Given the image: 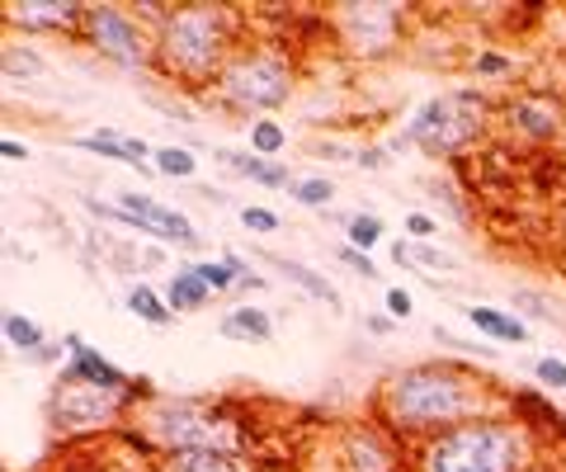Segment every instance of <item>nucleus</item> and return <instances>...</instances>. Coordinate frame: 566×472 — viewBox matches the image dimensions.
Here are the masks:
<instances>
[{
    "label": "nucleus",
    "mask_w": 566,
    "mask_h": 472,
    "mask_svg": "<svg viewBox=\"0 0 566 472\" xmlns=\"http://www.w3.org/2000/svg\"><path fill=\"white\" fill-rule=\"evenodd\" d=\"M401 20H406V5H336V14H330L340 43L364 61L397 53Z\"/></svg>",
    "instance_id": "nucleus-9"
},
{
    "label": "nucleus",
    "mask_w": 566,
    "mask_h": 472,
    "mask_svg": "<svg viewBox=\"0 0 566 472\" xmlns=\"http://www.w3.org/2000/svg\"><path fill=\"white\" fill-rule=\"evenodd\" d=\"M86 10L81 0H10L5 24L20 34H86Z\"/></svg>",
    "instance_id": "nucleus-13"
},
{
    "label": "nucleus",
    "mask_w": 566,
    "mask_h": 472,
    "mask_svg": "<svg viewBox=\"0 0 566 472\" xmlns=\"http://www.w3.org/2000/svg\"><path fill=\"white\" fill-rule=\"evenodd\" d=\"M151 161H156V176H166V180H194V170H199L189 147H156Z\"/></svg>",
    "instance_id": "nucleus-24"
},
{
    "label": "nucleus",
    "mask_w": 566,
    "mask_h": 472,
    "mask_svg": "<svg viewBox=\"0 0 566 472\" xmlns=\"http://www.w3.org/2000/svg\"><path fill=\"white\" fill-rule=\"evenodd\" d=\"M142 439L161 453H203V449H223V453H256L260 425L241 402L227 397H151L137 406V416L128 420Z\"/></svg>",
    "instance_id": "nucleus-3"
},
{
    "label": "nucleus",
    "mask_w": 566,
    "mask_h": 472,
    "mask_svg": "<svg viewBox=\"0 0 566 472\" xmlns=\"http://www.w3.org/2000/svg\"><path fill=\"white\" fill-rule=\"evenodd\" d=\"M506 123L524 142H557L566 128V104H562V94L539 90V86L519 90L506 100Z\"/></svg>",
    "instance_id": "nucleus-10"
},
{
    "label": "nucleus",
    "mask_w": 566,
    "mask_h": 472,
    "mask_svg": "<svg viewBox=\"0 0 566 472\" xmlns=\"http://www.w3.org/2000/svg\"><path fill=\"white\" fill-rule=\"evenodd\" d=\"M236 53H241V20L231 5L208 0L170 5L151 34V67L184 90L217 86Z\"/></svg>",
    "instance_id": "nucleus-2"
},
{
    "label": "nucleus",
    "mask_w": 566,
    "mask_h": 472,
    "mask_svg": "<svg viewBox=\"0 0 566 472\" xmlns=\"http://www.w3.org/2000/svg\"><path fill=\"white\" fill-rule=\"evenodd\" d=\"M264 260H270L288 283H297V289H303L307 297H317V303H326L330 312H340V293H336V283H330V279H321L317 270H307V265H297V260H288V256H264Z\"/></svg>",
    "instance_id": "nucleus-18"
},
{
    "label": "nucleus",
    "mask_w": 566,
    "mask_h": 472,
    "mask_svg": "<svg viewBox=\"0 0 566 472\" xmlns=\"http://www.w3.org/2000/svg\"><path fill=\"white\" fill-rule=\"evenodd\" d=\"M354 166L377 170V166H383V151H377V147H354Z\"/></svg>",
    "instance_id": "nucleus-39"
},
{
    "label": "nucleus",
    "mask_w": 566,
    "mask_h": 472,
    "mask_svg": "<svg viewBox=\"0 0 566 472\" xmlns=\"http://www.w3.org/2000/svg\"><path fill=\"white\" fill-rule=\"evenodd\" d=\"M467 322L477 326L486 340H506V345H524L529 340V326L519 322L514 312H500V307H486V303L467 307Z\"/></svg>",
    "instance_id": "nucleus-19"
},
{
    "label": "nucleus",
    "mask_w": 566,
    "mask_h": 472,
    "mask_svg": "<svg viewBox=\"0 0 566 472\" xmlns=\"http://www.w3.org/2000/svg\"><path fill=\"white\" fill-rule=\"evenodd\" d=\"M147 397H151L147 383L100 387V383H86V378L61 369L53 397H47V420H53V430H61V435H104V430H123Z\"/></svg>",
    "instance_id": "nucleus-5"
},
{
    "label": "nucleus",
    "mask_w": 566,
    "mask_h": 472,
    "mask_svg": "<svg viewBox=\"0 0 566 472\" xmlns=\"http://www.w3.org/2000/svg\"><path fill=\"white\" fill-rule=\"evenodd\" d=\"M297 86V67L279 43H241V53L227 61L223 81H217V100L231 114H270V109L288 104Z\"/></svg>",
    "instance_id": "nucleus-7"
},
{
    "label": "nucleus",
    "mask_w": 566,
    "mask_h": 472,
    "mask_svg": "<svg viewBox=\"0 0 566 472\" xmlns=\"http://www.w3.org/2000/svg\"><path fill=\"white\" fill-rule=\"evenodd\" d=\"M223 336L264 345V340H274V322H270V312H264V307H250V303H241V307H231L227 317H223Z\"/></svg>",
    "instance_id": "nucleus-20"
},
{
    "label": "nucleus",
    "mask_w": 566,
    "mask_h": 472,
    "mask_svg": "<svg viewBox=\"0 0 566 472\" xmlns=\"http://www.w3.org/2000/svg\"><path fill=\"white\" fill-rule=\"evenodd\" d=\"M533 373H539V383H543V387H566V359L543 355L539 364H533Z\"/></svg>",
    "instance_id": "nucleus-31"
},
{
    "label": "nucleus",
    "mask_w": 566,
    "mask_h": 472,
    "mask_svg": "<svg viewBox=\"0 0 566 472\" xmlns=\"http://www.w3.org/2000/svg\"><path fill=\"white\" fill-rule=\"evenodd\" d=\"M539 435L510 412L477 416L411 445V472H533Z\"/></svg>",
    "instance_id": "nucleus-4"
},
{
    "label": "nucleus",
    "mask_w": 566,
    "mask_h": 472,
    "mask_svg": "<svg viewBox=\"0 0 566 472\" xmlns=\"http://www.w3.org/2000/svg\"><path fill=\"white\" fill-rule=\"evenodd\" d=\"M241 223H246L250 232L270 236V232H279V227H283V217H279V213H270V209H241Z\"/></svg>",
    "instance_id": "nucleus-32"
},
{
    "label": "nucleus",
    "mask_w": 566,
    "mask_h": 472,
    "mask_svg": "<svg viewBox=\"0 0 566 472\" xmlns=\"http://www.w3.org/2000/svg\"><path fill=\"white\" fill-rule=\"evenodd\" d=\"M293 199L303 203V209H326V203L336 199V184L321 180V176H307V180H297V184H293Z\"/></svg>",
    "instance_id": "nucleus-28"
},
{
    "label": "nucleus",
    "mask_w": 566,
    "mask_h": 472,
    "mask_svg": "<svg viewBox=\"0 0 566 472\" xmlns=\"http://www.w3.org/2000/svg\"><path fill=\"white\" fill-rule=\"evenodd\" d=\"M486 94L482 90H449L424 100L411 119H406V133L397 137V147H420L434 161H453L463 156L472 142H482L486 133Z\"/></svg>",
    "instance_id": "nucleus-6"
},
{
    "label": "nucleus",
    "mask_w": 566,
    "mask_h": 472,
    "mask_svg": "<svg viewBox=\"0 0 566 472\" xmlns=\"http://www.w3.org/2000/svg\"><path fill=\"white\" fill-rule=\"evenodd\" d=\"M472 71H477V76H510V57H500V53H482L477 61H472Z\"/></svg>",
    "instance_id": "nucleus-36"
},
{
    "label": "nucleus",
    "mask_w": 566,
    "mask_h": 472,
    "mask_svg": "<svg viewBox=\"0 0 566 472\" xmlns=\"http://www.w3.org/2000/svg\"><path fill=\"white\" fill-rule=\"evenodd\" d=\"M369 330L373 336H383V330H392V317H369Z\"/></svg>",
    "instance_id": "nucleus-42"
},
{
    "label": "nucleus",
    "mask_w": 566,
    "mask_h": 472,
    "mask_svg": "<svg viewBox=\"0 0 566 472\" xmlns=\"http://www.w3.org/2000/svg\"><path fill=\"white\" fill-rule=\"evenodd\" d=\"M5 340H10V350H20V355H34L38 345H47L43 326L34 317H24V312H5Z\"/></svg>",
    "instance_id": "nucleus-23"
},
{
    "label": "nucleus",
    "mask_w": 566,
    "mask_h": 472,
    "mask_svg": "<svg viewBox=\"0 0 566 472\" xmlns=\"http://www.w3.org/2000/svg\"><path fill=\"white\" fill-rule=\"evenodd\" d=\"M500 412H510V397H500L477 369L459 359H420V364L387 373L369 402V420L397 445H420L439 430Z\"/></svg>",
    "instance_id": "nucleus-1"
},
{
    "label": "nucleus",
    "mask_w": 566,
    "mask_h": 472,
    "mask_svg": "<svg viewBox=\"0 0 566 472\" xmlns=\"http://www.w3.org/2000/svg\"><path fill=\"white\" fill-rule=\"evenodd\" d=\"M401 472H406V468H401Z\"/></svg>",
    "instance_id": "nucleus-43"
},
{
    "label": "nucleus",
    "mask_w": 566,
    "mask_h": 472,
    "mask_svg": "<svg viewBox=\"0 0 566 472\" xmlns=\"http://www.w3.org/2000/svg\"><path fill=\"white\" fill-rule=\"evenodd\" d=\"M344 236H350V246L354 250H369L383 241V217H373V213H354V217H344Z\"/></svg>",
    "instance_id": "nucleus-26"
},
{
    "label": "nucleus",
    "mask_w": 566,
    "mask_h": 472,
    "mask_svg": "<svg viewBox=\"0 0 566 472\" xmlns=\"http://www.w3.org/2000/svg\"><path fill=\"white\" fill-rule=\"evenodd\" d=\"M67 472H151V468H137L133 459H94V463H71Z\"/></svg>",
    "instance_id": "nucleus-33"
},
{
    "label": "nucleus",
    "mask_w": 566,
    "mask_h": 472,
    "mask_svg": "<svg viewBox=\"0 0 566 472\" xmlns=\"http://www.w3.org/2000/svg\"><path fill=\"white\" fill-rule=\"evenodd\" d=\"M43 71V57L34 53V47H20V43H10L5 47V76L14 81V76H38Z\"/></svg>",
    "instance_id": "nucleus-29"
},
{
    "label": "nucleus",
    "mask_w": 566,
    "mask_h": 472,
    "mask_svg": "<svg viewBox=\"0 0 566 472\" xmlns=\"http://www.w3.org/2000/svg\"><path fill=\"white\" fill-rule=\"evenodd\" d=\"M114 209L123 213V217H142V223H147V232L156 236V241H166V246H180V250H199L203 246V236L194 232V223H189V217L180 213V209H166V203H156L151 194H118L114 199Z\"/></svg>",
    "instance_id": "nucleus-12"
},
{
    "label": "nucleus",
    "mask_w": 566,
    "mask_h": 472,
    "mask_svg": "<svg viewBox=\"0 0 566 472\" xmlns=\"http://www.w3.org/2000/svg\"><path fill=\"white\" fill-rule=\"evenodd\" d=\"M86 43L94 47V57L114 61L123 71L151 67V34L128 5H90L86 10Z\"/></svg>",
    "instance_id": "nucleus-8"
},
{
    "label": "nucleus",
    "mask_w": 566,
    "mask_h": 472,
    "mask_svg": "<svg viewBox=\"0 0 566 472\" xmlns=\"http://www.w3.org/2000/svg\"><path fill=\"white\" fill-rule=\"evenodd\" d=\"M283 147H288V133H283V123H274V119H256L250 123V151L256 156H283Z\"/></svg>",
    "instance_id": "nucleus-25"
},
{
    "label": "nucleus",
    "mask_w": 566,
    "mask_h": 472,
    "mask_svg": "<svg viewBox=\"0 0 566 472\" xmlns=\"http://www.w3.org/2000/svg\"><path fill=\"white\" fill-rule=\"evenodd\" d=\"M0 156H5V161H24L29 147H24V142H14V137H5V142H0Z\"/></svg>",
    "instance_id": "nucleus-41"
},
{
    "label": "nucleus",
    "mask_w": 566,
    "mask_h": 472,
    "mask_svg": "<svg viewBox=\"0 0 566 472\" xmlns=\"http://www.w3.org/2000/svg\"><path fill=\"white\" fill-rule=\"evenodd\" d=\"M406 232H411L416 236V241H434V217L430 213H406Z\"/></svg>",
    "instance_id": "nucleus-37"
},
{
    "label": "nucleus",
    "mask_w": 566,
    "mask_h": 472,
    "mask_svg": "<svg viewBox=\"0 0 566 472\" xmlns=\"http://www.w3.org/2000/svg\"><path fill=\"white\" fill-rule=\"evenodd\" d=\"M430 194H439V203H444V213H453L459 223H472V209L463 203V194L453 189L449 180H430Z\"/></svg>",
    "instance_id": "nucleus-30"
},
{
    "label": "nucleus",
    "mask_w": 566,
    "mask_h": 472,
    "mask_svg": "<svg viewBox=\"0 0 566 472\" xmlns=\"http://www.w3.org/2000/svg\"><path fill=\"white\" fill-rule=\"evenodd\" d=\"M128 312H133V317H142L147 326H170V322H176L166 293H156L151 283H128Z\"/></svg>",
    "instance_id": "nucleus-21"
},
{
    "label": "nucleus",
    "mask_w": 566,
    "mask_h": 472,
    "mask_svg": "<svg viewBox=\"0 0 566 472\" xmlns=\"http://www.w3.org/2000/svg\"><path fill=\"white\" fill-rule=\"evenodd\" d=\"M387 317H392V322H406V317H411V293H406V289H387Z\"/></svg>",
    "instance_id": "nucleus-38"
},
{
    "label": "nucleus",
    "mask_w": 566,
    "mask_h": 472,
    "mask_svg": "<svg viewBox=\"0 0 566 472\" xmlns=\"http://www.w3.org/2000/svg\"><path fill=\"white\" fill-rule=\"evenodd\" d=\"M61 345H67V355H71V359H67V373L86 378V383H100V387H137V383H142V378H128L123 369H114L100 350H90V345L76 336V330H71V336L61 340Z\"/></svg>",
    "instance_id": "nucleus-14"
},
{
    "label": "nucleus",
    "mask_w": 566,
    "mask_h": 472,
    "mask_svg": "<svg viewBox=\"0 0 566 472\" xmlns=\"http://www.w3.org/2000/svg\"><path fill=\"white\" fill-rule=\"evenodd\" d=\"M340 472H401V445L373 420L340 430Z\"/></svg>",
    "instance_id": "nucleus-11"
},
{
    "label": "nucleus",
    "mask_w": 566,
    "mask_h": 472,
    "mask_svg": "<svg viewBox=\"0 0 566 472\" xmlns=\"http://www.w3.org/2000/svg\"><path fill=\"white\" fill-rule=\"evenodd\" d=\"M340 260L350 265V270L359 274V279H377V270H373V260L364 256V250H354V246H340Z\"/></svg>",
    "instance_id": "nucleus-35"
},
{
    "label": "nucleus",
    "mask_w": 566,
    "mask_h": 472,
    "mask_svg": "<svg viewBox=\"0 0 566 472\" xmlns=\"http://www.w3.org/2000/svg\"><path fill=\"white\" fill-rule=\"evenodd\" d=\"M514 303H519V307H529V317H539V322H557L553 303H543V297H539V293H529V289H519V293H514Z\"/></svg>",
    "instance_id": "nucleus-34"
},
{
    "label": "nucleus",
    "mask_w": 566,
    "mask_h": 472,
    "mask_svg": "<svg viewBox=\"0 0 566 472\" xmlns=\"http://www.w3.org/2000/svg\"><path fill=\"white\" fill-rule=\"evenodd\" d=\"M189 270H194L203 283L213 289V297L217 293H231V289H241V279H236L231 270H227V260H189Z\"/></svg>",
    "instance_id": "nucleus-27"
},
{
    "label": "nucleus",
    "mask_w": 566,
    "mask_h": 472,
    "mask_svg": "<svg viewBox=\"0 0 566 472\" xmlns=\"http://www.w3.org/2000/svg\"><path fill=\"white\" fill-rule=\"evenodd\" d=\"M217 161H223L227 170H236V176H246V180H256L264 189H293L297 180L288 176V166L283 161H270V156H256V151H213Z\"/></svg>",
    "instance_id": "nucleus-16"
},
{
    "label": "nucleus",
    "mask_w": 566,
    "mask_h": 472,
    "mask_svg": "<svg viewBox=\"0 0 566 472\" xmlns=\"http://www.w3.org/2000/svg\"><path fill=\"white\" fill-rule=\"evenodd\" d=\"M166 303H170V312H203L213 303V289L189 270V265H180V270H170V279H166Z\"/></svg>",
    "instance_id": "nucleus-17"
},
{
    "label": "nucleus",
    "mask_w": 566,
    "mask_h": 472,
    "mask_svg": "<svg viewBox=\"0 0 566 472\" xmlns=\"http://www.w3.org/2000/svg\"><path fill=\"white\" fill-rule=\"evenodd\" d=\"M392 256H397L401 265H420V270H444V274L459 270V260H453L449 250L430 246V241H397L392 246Z\"/></svg>",
    "instance_id": "nucleus-22"
},
{
    "label": "nucleus",
    "mask_w": 566,
    "mask_h": 472,
    "mask_svg": "<svg viewBox=\"0 0 566 472\" xmlns=\"http://www.w3.org/2000/svg\"><path fill=\"white\" fill-rule=\"evenodd\" d=\"M156 472H260V463H256V453L203 449V453H176V459H161Z\"/></svg>",
    "instance_id": "nucleus-15"
},
{
    "label": "nucleus",
    "mask_w": 566,
    "mask_h": 472,
    "mask_svg": "<svg viewBox=\"0 0 566 472\" xmlns=\"http://www.w3.org/2000/svg\"><path fill=\"white\" fill-rule=\"evenodd\" d=\"M61 350H57V345H38V350L34 355H20L24 359V364H53V359H57Z\"/></svg>",
    "instance_id": "nucleus-40"
}]
</instances>
